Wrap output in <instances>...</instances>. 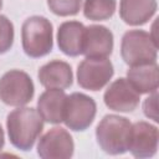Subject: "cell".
<instances>
[{"mask_svg": "<svg viewBox=\"0 0 159 159\" xmlns=\"http://www.w3.org/2000/svg\"><path fill=\"white\" fill-rule=\"evenodd\" d=\"M114 73L113 65L107 57H86L77 67V82L88 91L102 89Z\"/></svg>", "mask_w": 159, "mask_h": 159, "instance_id": "7", "label": "cell"}, {"mask_svg": "<svg viewBox=\"0 0 159 159\" xmlns=\"http://www.w3.org/2000/svg\"><path fill=\"white\" fill-rule=\"evenodd\" d=\"M82 0H47L48 9L57 16H73L80 12Z\"/></svg>", "mask_w": 159, "mask_h": 159, "instance_id": "18", "label": "cell"}, {"mask_svg": "<svg viewBox=\"0 0 159 159\" xmlns=\"http://www.w3.org/2000/svg\"><path fill=\"white\" fill-rule=\"evenodd\" d=\"M120 55L129 66L155 62L158 56L157 40L144 30H129L122 37Z\"/></svg>", "mask_w": 159, "mask_h": 159, "instance_id": "4", "label": "cell"}, {"mask_svg": "<svg viewBox=\"0 0 159 159\" xmlns=\"http://www.w3.org/2000/svg\"><path fill=\"white\" fill-rule=\"evenodd\" d=\"M40 83L45 88H68L73 82L71 66L60 60H53L40 67L37 73Z\"/></svg>", "mask_w": 159, "mask_h": 159, "instance_id": "12", "label": "cell"}, {"mask_svg": "<svg viewBox=\"0 0 159 159\" xmlns=\"http://www.w3.org/2000/svg\"><path fill=\"white\" fill-rule=\"evenodd\" d=\"M73 139L62 127L51 128L37 144V154L42 159H68L73 155Z\"/></svg>", "mask_w": 159, "mask_h": 159, "instance_id": "8", "label": "cell"}, {"mask_svg": "<svg viewBox=\"0 0 159 159\" xmlns=\"http://www.w3.org/2000/svg\"><path fill=\"white\" fill-rule=\"evenodd\" d=\"M132 123L128 118L107 114L96 128V139L101 149L111 155L124 154L128 150Z\"/></svg>", "mask_w": 159, "mask_h": 159, "instance_id": "2", "label": "cell"}, {"mask_svg": "<svg viewBox=\"0 0 159 159\" xmlns=\"http://www.w3.org/2000/svg\"><path fill=\"white\" fill-rule=\"evenodd\" d=\"M97 104L94 99L84 93L75 92L66 97L63 107V122L75 132L86 130L96 117Z\"/></svg>", "mask_w": 159, "mask_h": 159, "instance_id": "6", "label": "cell"}, {"mask_svg": "<svg viewBox=\"0 0 159 159\" xmlns=\"http://www.w3.org/2000/svg\"><path fill=\"white\" fill-rule=\"evenodd\" d=\"M104 104L114 112H133L140 101V94L133 88L127 78L113 81L103 94Z\"/></svg>", "mask_w": 159, "mask_h": 159, "instance_id": "9", "label": "cell"}, {"mask_svg": "<svg viewBox=\"0 0 159 159\" xmlns=\"http://www.w3.org/2000/svg\"><path fill=\"white\" fill-rule=\"evenodd\" d=\"M14 43V25L5 16L0 15V55L7 52Z\"/></svg>", "mask_w": 159, "mask_h": 159, "instance_id": "19", "label": "cell"}, {"mask_svg": "<svg viewBox=\"0 0 159 159\" xmlns=\"http://www.w3.org/2000/svg\"><path fill=\"white\" fill-rule=\"evenodd\" d=\"M1 7H2V0H0V10H1Z\"/></svg>", "mask_w": 159, "mask_h": 159, "instance_id": "22", "label": "cell"}, {"mask_svg": "<svg viewBox=\"0 0 159 159\" xmlns=\"http://www.w3.org/2000/svg\"><path fill=\"white\" fill-rule=\"evenodd\" d=\"M4 144H5V137H4V130H2L1 124H0V150L2 149Z\"/></svg>", "mask_w": 159, "mask_h": 159, "instance_id": "21", "label": "cell"}, {"mask_svg": "<svg viewBox=\"0 0 159 159\" xmlns=\"http://www.w3.org/2000/svg\"><path fill=\"white\" fill-rule=\"evenodd\" d=\"M157 98H158V92H152V94L145 98L144 103H143V111L144 114L149 118L153 119L154 122H159L158 119V111H157Z\"/></svg>", "mask_w": 159, "mask_h": 159, "instance_id": "20", "label": "cell"}, {"mask_svg": "<svg viewBox=\"0 0 159 159\" xmlns=\"http://www.w3.org/2000/svg\"><path fill=\"white\" fill-rule=\"evenodd\" d=\"M6 129L10 143L24 152L32 149L43 129V119L31 107H19L7 114Z\"/></svg>", "mask_w": 159, "mask_h": 159, "instance_id": "1", "label": "cell"}, {"mask_svg": "<svg viewBox=\"0 0 159 159\" xmlns=\"http://www.w3.org/2000/svg\"><path fill=\"white\" fill-rule=\"evenodd\" d=\"M67 94L60 88H47L40 94L37 101V112L41 118L51 124L63 122V107Z\"/></svg>", "mask_w": 159, "mask_h": 159, "instance_id": "13", "label": "cell"}, {"mask_svg": "<svg viewBox=\"0 0 159 159\" xmlns=\"http://www.w3.org/2000/svg\"><path fill=\"white\" fill-rule=\"evenodd\" d=\"M21 42L24 52L32 58L48 55L53 47L52 24L43 16L27 17L21 27Z\"/></svg>", "mask_w": 159, "mask_h": 159, "instance_id": "3", "label": "cell"}, {"mask_svg": "<svg viewBox=\"0 0 159 159\" xmlns=\"http://www.w3.org/2000/svg\"><path fill=\"white\" fill-rule=\"evenodd\" d=\"M158 128L148 122L140 120L132 124L128 150L135 158H150L158 149Z\"/></svg>", "mask_w": 159, "mask_h": 159, "instance_id": "10", "label": "cell"}, {"mask_svg": "<svg viewBox=\"0 0 159 159\" xmlns=\"http://www.w3.org/2000/svg\"><path fill=\"white\" fill-rule=\"evenodd\" d=\"M84 25L80 21H65L57 30V45L58 48L70 57L82 55V40H83Z\"/></svg>", "mask_w": 159, "mask_h": 159, "instance_id": "15", "label": "cell"}, {"mask_svg": "<svg viewBox=\"0 0 159 159\" xmlns=\"http://www.w3.org/2000/svg\"><path fill=\"white\" fill-rule=\"evenodd\" d=\"M113 50V34L103 25L84 26L82 55L86 57H108Z\"/></svg>", "mask_w": 159, "mask_h": 159, "instance_id": "11", "label": "cell"}, {"mask_svg": "<svg viewBox=\"0 0 159 159\" xmlns=\"http://www.w3.org/2000/svg\"><path fill=\"white\" fill-rule=\"evenodd\" d=\"M127 80L139 94L152 93L158 89V65L155 62L130 66Z\"/></svg>", "mask_w": 159, "mask_h": 159, "instance_id": "16", "label": "cell"}, {"mask_svg": "<svg viewBox=\"0 0 159 159\" xmlns=\"http://www.w3.org/2000/svg\"><path fill=\"white\" fill-rule=\"evenodd\" d=\"M117 7L116 0H84L83 15L92 21L108 20Z\"/></svg>", "mask_w": 159, "mask_h": 159, "instance_id": "17", "label": "cell"}, {"mask_svg": "<svg viewBox=\"0 0 159 159\" xmlns=\"http://www.w3.org/2000/svg\"><path fill=\"white\" fill-rule=\"evenodd\" d=\"M157 7V0H120L119 16L127 25L142 26L154 16Z\"/></svg>", "mask_w": 159, "mask_h": 159, "instance_id": "14", "label": "cell"}, {"mask_svg": "<svg viewBox=\"0 0 159 159\" xmlns=\"http://www.w3.org/2000/svg\"><path fill=\"white\" fill-rule=\"evenodd\" d=\"M35 86L31 77L20 70H10L0 78V99L11 107H22L31 102Z\"/></svg>", "mask_w": 159, "mask_h": 159, "instance_id": "5", "label": "cell"}]
</instances>
